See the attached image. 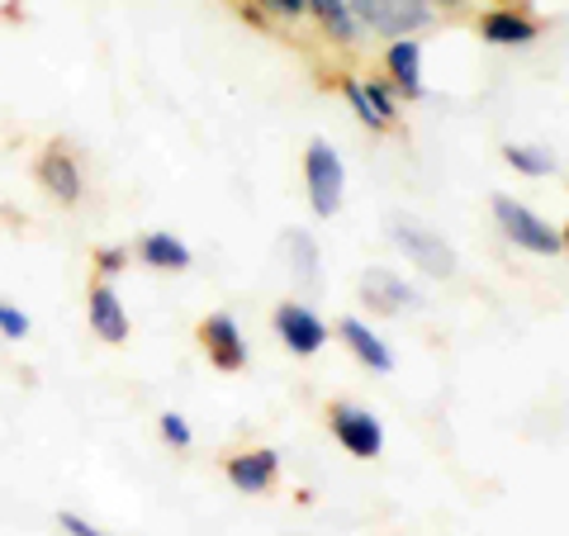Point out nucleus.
<instances>
[{
  "instance_id": "5",
  "label": "nucleus",
  "mask_w": 569,
  "mask_h": 536,
  "mask_svg": "<svg viewBox=\"0 0 569 536\" xmlns=\"http://www.w3.org/2000/svg\"><path fill=\"white\" fill-rule=\"evenodd\" d=\"M332 437L342 441V451L356 456V460H376L385 451V427L376 414H366V408H356V404H332Z\"/></svg>"
},
{
  "instance_id": "18",
  "label": "nucleus",
  "mask_w": 569,
  "mask_h": 536,
  "mask_svg": "<svg viewBox=\"0 0 569 536\" xmlns=\"http://www.w3.org/2000/svg\"><path fill=\"white\" fill-rule=\"evenodd\" d=\"M305 10L318 14V24L328 29V39H337V43H351L356 39V20H351L347 0H305Z\"/></svg>"
},
{
  "instance_id": "26",
  "label": "nucleus",
  "mask_w": 569,
  "mask_h": 536,
  "mask_svg": "<svg viewBox=\"0 0 569 536\" xmlns=\"http://www.w3.org/2000/svg\"><path fill=\"white\" fill-rule=\"evenodd\" d=\"M437 6H460V0H437Z\"/></svg>"
},
{
  "instance_id": "10",
  "label": "nucleus",
  "mask_w": 569,
  "mask_h": 536,
  "mask_svg": "<svg viewBox=\"0 0 569 536\" xmlns=\"http://www.w3.org/2000/svg\"><path fill=\"white\" fill-rule=\"evenodd\" d=\"M39 186L48 195H58L62 205H77L81 200V167H77V157L52 142V148L39 157Z\"/></svg>"
},
{
  "instance_id": "20",
  "label": "nucleus",
  "mask_w": 569,
  "mask_h": 536,
  "mask_svg": "<svg viewBox=\"0 0 569 536\" xmlns=\"http://www.w3.org/2000/svg\"><path fill=\"white\" fill-rule=\"evenodd\" d=\"M0 337H10V343H20V337H29V314H20L14 304L0 299Z\"/></svg>"
},
{
  "instance_id": "14",
  "label": "nucleus",
  "mask_w": 569,
  "mask_h": 536,
  "mask_svg": "<svg viewBox=\"0 0 569 536\" xmlns=\"http://www.w3.org/2000/svg\"><path fill=\"white\" fill-rule=\"evenodd\" d=\"M385 62H389V77H395V86L408 100L427 96V86H422V48L413 39H395V43H389Z\"/></svg>"
},
{
  "instance_id": "9",
  "label": "nucleus",
  "mask_w": 569,
  "mask_h": 536,
  "mask_svg": "<svg viewBox=\"0 0 569 536\" xmlns=\"http://www.w3.org/2000/svg\"><path fill=\"white\" fill-rule=\"evenodd\" d=\"M276 475H280V451H271V446L242 451V456L228 460V485L238 494H266L276 485Z\"/></svg>"
},
{
  "instance_id": "2",
  "label": "nucleus",
  "mask_w": 569,
  "mask_h": 536,
  "mask_svg": "<svg viewBox=\"0 0 569 536\" xmlns=\"http://www.w3.org/2000/svg\"><path fill=\"white\" fill-rule=\"evenodd\" d=\"M493 219H498V228H503V238L527 247V252H537V257H560L565 252L560 228H550L541 214H531L527 205L512 200V195H493Z\"/></svg>"
},
{
  "instance_id": "12",
  "label": "nucleus",
  "mask_w": 569,
  "mask_h": 536,
  "mask_svg": "<svg viewBox=\"0 0 569 536\" xmlns=\"http://www.w3.org/2000/svg\"><path fill=\"white\" fill-rule=\"evenodd\" d=\"M337 337H342V343L351 347V356H356L361 366L380 370V375L395 370V351H389V347L380 343V337L361 324V318H342V324H337Z\"/></svg>"
},
{
  "instance_id": "1",
  "label": "nucleus",
  "mask_w": 569,
  "mask_h": 536,
  "mask_svg": "<svg viewBox=\"0 0 569 536\" xmlns=\"http://www.w3.org/2000/svg\"><path fill=\"white\" fill-rule=\"evenodd\" d=\"M389 238H395V247L418 266V271L437 276V280H451L456 276V247L447 238H437V228H427L418 219H408V214H399L395 228H389Z\"/></svg>"
},
{
  "instance_id": "24",
  "label": "nucleus",
  "mask_w": 569,
  "mask_h": 536,
  "mask_svg": "<svg viewBox=\"0 0 569 536\" xmlns=\"http://www.w3.org/2000/svg\"><path fill=\"white\" fill-rule=\"evenodd\" d=\"M96 266H100L104 276H119L123 266H129V247H100V252H96Z\"/></svg>"
},
{
  "instance_id": "23",
  "label": "nucleus",
  "mask_w": 569,
  "mask_h": 536,
  "mask_svg": "<svg viewBox=\"0 0 569 536\" xmlns=\"http://www.w3.org/2000/svg\"><path fill=\"white\" fill-rule=\"evenodd\" d=\"M58 527H62L67 536H110V532H100L91 517H81V513H58Z\"/></svg>"
},
{
  "instance_id": "11",
  "label": "nucleus",
  "mask_w": 569,
  "mask_h": 536,
  "mask_svg": "<svg viewBox=\"0 0 569 536\" xmlns=\"http://www.w3.org/2000/svg\"><path fill=\"white\" fill-rule=\"evenodd\" d=\"M479 33H485V43H493V48H527L541 29H537V20H527L522 10L503 6V10H489L485 20H479Z\"/></svg>"
},
{
  "instance_id": "4",
  "label": "nucleus",
  "mask_w": 569,
  "mask_h": 536,
  "mask_svg": "<svg viewBox=\"0 0 569 536\" xmlns=\"http://www.w3.org/2000/svg\"><path fill=\"white\" fill-rule=\"evenodd\" d=\"M351 20L385 33V39H408L413 29H422L432 20V10H427V0H347Z\"/></svg>"
},
{
  "instance_id": "17",
  "label": "nucleus",
  "mask_w": 569,
  "mask_h": 536,
  "mask_svg": "<svg viewBox=\"0 0 569 536\" xmlns=\"http://www.w3.org/2000/svg\"><path fill=\"white\" fill-rule=\"evenodd\" d=\"M284 257H290L299 285H318V242L305 234V228H290V234H284Z\"/></svg>"
},
{
  "instance_id": "13",
  "label": "nucleus",
  "mask_w": 569,
  "mask_h": 536,
  "mask_svg": "<svg viewBox=\"0 0 569 536\" xmlns=\"http://www.w3.org/2000/svg\"><path fill=\"white\" fill-rule=\"evenodd\" d=\"M91 328H96V337H104V343H129V309L119 304V295L110 290V285H96L91 290Z\"/></svg>"
},
{
  "instance_id": "3",
  "label": "nucleus",
  "mask_w": 569,
  "mask_h": 536,
  "mask_svg": "<svg viewBox=\"0 0 569 536\" xmlns=\"http://www.w3.org/2000/svg\"><path fill=\"white\" fill-rule=\"evenodd\" d=\"M305 181H309V205L318 219H332L342 209V190H347V171H342V157H337L332 142L313 138L309 152H305Z\"/></svg>"
},
{
  "instance_id": "19",
  "label": "nucleus",
  "mask_w": 569,
  "mask_h": 536,
  "mask_svg": "<svg viewBox=\"0 0 569 536\" xmlns=\"http://www.w3.org/2000/svg\"><path fill=\"white\" fill-rule=\"evenodd\" d=\"M361 91H366V100H370V110H376V119H380L385 129H389V123L399 119V110H395V96H389V86H366V81H361Z\"/></svg>"
},
{
  "instance_id": "6",
  "label": "nucleus",
  "mask_w": 569,
  "mask_h": 536,
  "mask_svg": "<svg viewBox=\"0 0 569 536\" xmlns=\"http://www.w3.org/2000/svg\"><path fill=\"white\" fill-rule=\"evenodd\" d=\"M276 332L284 337V347H290L295 356H313L328 347V324L318 318L313 309H305V304H280L276 309Z\"/></svg>"
},
{
  "instance_id": "22",
  "label": "nucleus",
  "mask_w": 569,
  "mask_h": 536,
  "mask_svg": "<svg viewBox=\"0 0 569 536\" xmlns=\"http://www.w3.org/2000/svg\"><path fill=\"white\" fill-rule=\"evenodd\" d=\"M342 96L351 100V110L361 115V119L370 123V129H385V123L376 119V110H370V100H366V91H361V81H351V77H347V81H342Z\"/></svg>"
},
{
  "instance_id": "25",
  "label": "nucleus",
  "mask_w": 569,
  "mask_h": 536,
  "mask_svg": "<svg viewBox=\"0 0 569 536\" xmlns=\"http://www.w3.org/2000/svg\"><path fill=\"white\" fill-rule=\"evenodd\" d=\"M261 10H271V14H284V20H295V14H305V0H261Z\"/></svg>"
},
{
  "instance_id": "8",
  "label": "nucleus",
  "mask_w": 569,
  "mask_h": 536,
  "mask_svg": "<svg viewBox=\"0 0 569 536\" xmlns=\"http://www.w3.org/2000/svg\"><path fill=\"white\" fill-rule=\"evenodd\" d=\"M361 299L376 314H399V309H413V304H422L413 285L399 280V271H389V266H370V271L361 276Z\"/></svg>"
},
{
  "instance_id": "16",
  "label": "nucleus",
  "mask_w": 569,
  "mask_h": 536,
  "mask_svg": "<svg viewBox=\"0 0 569 536\" xmlns=\"http://www.w3.org/2000/svg\"><path fill=\"white\" fill-rule=\"evenodd\" d=\"M503 162L522 176H556L560 171V157L550 148H531V142H508L503 148Z\"/></svg>"
},
{
  "instance_id": "21",
  "label": "nucleus",
  "mask_w": 569,
  "mask_h": 536,
  "mask_svg": "<svg viewBox=\"0 0 569 536\" xmlns=\"http://www.w3.org/2000/svg\"><path fill=\"white\" fill-rule=\"evenodd\" d=\"M157 427H162V437H167L171 446H181V451H186V446L194 441V433H190V423H186L181 414H162V418H157Z\"/></svg>"
},
{
  "instance_id": "15",
  "label": "nucleus",
  "mask_w": 569,
  "mask_h": 536,
  "mask_svg": "<svg viewBox=\"0 0 569 536\" xmlns=\"http://www.w3.org/2000/svg\"><path fill=\"white\" fill-rule=\"evenodd\" d=\"M138 257L142 266H152V271H186L190 266V247L171 234H148L138 242Z\"/></svg>"
},
{
  "instance_id": "7",
  "label": "nucleus",
  "mask_w": 569,
  "mask_h": 536,
  "mask_svg": "<svg viewBox=\"0 0 569 536\" xmlns=\"http://www.w3.org/2000/svg\"><path fill=\"white\" fill-rule=\"evenodd\" d=\"M200 343H204L209 361L219 370H242L247 366V343H242L233 314H209L200 324Z\"/></svg>"
}]
</instances>
